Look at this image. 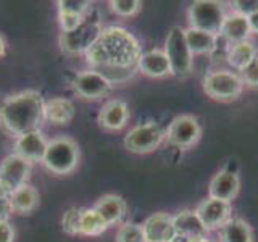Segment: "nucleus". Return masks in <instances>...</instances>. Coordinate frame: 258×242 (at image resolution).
<instances>
[{
  "label": "nucleus",
  "mask_w": 258,
  "mask_h": 242,
  "mask_svg": "<svg viewBox=\"0 0 258 242\" xmlns=\"http://www.w3.org/2000/svg\"><path fill=\"white\" fill-rule=\"evenodd\" d=\"M142 55L141 44L131 32L119 26L102 31L97 42L84 53L92 70L99 68H137Z\"/></svg>",
  "instance_id": "obj_1"
},
{
  "label": "nucleus",
  "mask_w": 258,
  "mask_h": 242,
  "mask_svg": "<svg viewBox=\"0 0 258 242\" xmlns=\"http://www.w3.org/2000/svg\"><path fill=\"white\" fill-rule=\"evenodd\" d=\"M44 105L37 91L13 94L0 103V126L13 136H21L39 129L44 118Z\"/></svg>",
  "instance_id": "obj_2"
},
{
  "label": "nucleus",
  "mask_w": 258,
  "mask_h": 242,
  "mask_svg": "<svg viewBox=\"0 0 258 242\" xmlns=\"http://www.w3.org/2000/svg\"><path fill=\"white\" fill-rule=\"evenodd\" d=\"M103 28L100 24V20L92 8V10L84 16V20L78 24V28L68 32H61V36H60L61 50L70 55L86 53L89 48L97 42V39L100 37Z\"/></svg>",
  "instance_id": "obj_3"
},
{
  "label": "nucleus",
  "mask_w": 258,
  "mask_h": 242,
  "mask_svg": "<svg viewBox=\"0 0 258 242\" xmlns=\"http://www.w3.org/2000/svg\"><path fill=\"white\" fill-rule=\"evenodd\" d=\"M79 147L71 137L61 136L48 141L42 163L55 174H70L79 165Z\"/></svg>",
  "instance_id": "obj_4"
},
{
  "label": "nucleus",
  "mask_w": 258,
  "mask_h": 242,
  "mask_svg": "<svg viewBox=\"0 0 258 242\" xmlns=\"http://www.w3.org/2000/svg\"><path fill=\"white\" fill-rule=\"evenodd\" d=\"M165 53L168 56L171 75L176 78H187L192 73L194 55L185 40V32L181 26H174L168 32L165 40Z\"/></svg>",
  "instance_id": "obj_5"
},
{
  "label": "nucleus",
  "mask_w": 258,
  "mask_h": 242,
  "mask_svg": "<svg viewBox=\"0 0 258 242\" xmlns=\"http://www.w3.org/2000/svg\"><path fill=\"white\" fill-rule=\"evenodd\" d=\"M224 18L226 12L223 4L215 0H197L187 10L189 28L205 31L215 36H220Z\"/></svg>",
  "instance_id": "obj_6"
},
{
  "label": "nucleus",
  "mask_w": 258,
  "mask_h": 242,
  "mask_svg": "<svg viewBox=\"0 0 258 242\" xmlns=\"http://www.w3.org/2000/svg\"><path fill=\"white\" fill-rule=\"evenodd\" d=\"M202 84H204V92L210 99L220 102L236 100L244 91V83H242L240 76L229 70L210 71Z\"/></svg>",
  "instance_id": "obj_7"
},
{
  "label": "nucleus",
  "mask_w": 258,
  "mask_h": 242,
  "mask_svg": "<svg viewBox=\"0 0 258 242\" xmlns=\"http://www.w3.org/2000/svg\"><path fill=\"white\" fill-rule=\"evenodd\" d=\"M163 141L165 131L157 123L149 121V123L134 126L124 136V147L129 152L137 153V155H144V153L157 150Z\"/></svg>",
  "instance_id": "obj_8"
},
{
  "label": "nucleus",
  "mask_w": 258,
  "mask_h": 242,
  "mask_svg": "<svg viewBox=\"0 0 258 242\" xmlns=\"http://www.w3.org/2000/svg\"><path fill=\"white\" fill-rule=\"evenodd\" d=\"M31 165V161L24 160L16 153L5 157L0 163V192H4L5 196H12L16 189L28 184Z\"/></svg>",
  "instance_id": "obj_9"
},
{
  "label": "nucleus",
  "mask_w": 258,
  "mask_h": 242,
  "mask_svg": "<svg viewBox=\"0 0 258 242\" xmlns=\"http://www.w3.org/2000/svg\"><path fill=\"white\" fill-rule=\"evenodd\" d=\"M202 137V126L192 115L176 116L165 131V141L179 149L194 147Z\"/></svg>",
  "instance_id": "obj_10"
},
{
  "label": "nucleus",
  "mask_w": 258,
  "mask_h": 242,
  "mask_svg": "<svg viewBox=\"0 0 258 242\" xmlns=\"http://www.w3.org/2000/svg\"><path fill=\"white\" fill-rule=\"evenodd\" d=\"M111 83L95 70L81 71L73 79V89L79 97L87 100H99L111 91Z\"/></svg>",
  "instance_id": "obj_11"
},
{
  "label": "nucleus",
  "mask_w": 258,
  "mask_h": 242,
  "mask_svg": "<svg viewBox=\"0 0 258 242\" xmlns=\"http://www.w3.org/2000/svg\"><path fill=\"white\" fill-rule=\"evenodd\" d=\"M196 213L207 231H215L221 229L232 218V207L231 202L208 197L200 202L199 207L196 208Z\"/></svg>",
  "instance_id": "obj_12"
},
{
  "label": "nucleus",
  "mask_w": 258,
  "mask_h": 242,
  "mask_svg": "<svg viewBox=\"0 0 258 242\" xmlns=\"http://www.w3.org/2000/svg\"><path fill=\"white\" fill-rule=\"evenodd\" d=\"M145 242H173L176 231L173 226V216L165 212L150 215L142 224Z\"/></svg>",
  "instance_id": "obj_13"
},
{
  "label": "nucleus",
  "mask_w": 258,
  "mask_h": 242,
  "mask_svg": "<svg viewBox=\"0 0 258 242\" xmlns=\"http://www.w3.org/2000/svg\"><path fill=\"white\" fill-rule=\"evenodd\" d=\"M47 145H48V141L45 139L42 131L36 129V131H31V133L21 134L16 137L13 153L23 157L24 160L31 161V163H34V161L44 160Z\"/></svg>",
  "instance_id": "obj_14"
},
{
  "label": "nucleus",
  "mask_w": 258,
  "mask_h": 242,
  "mask_svg": "<svg viewBox=\"0 0 258 242\" xmlns=\"http://www.w3.org/2000/svg\"><path fill=\"white\" fill-rule=\"evenodd\" d=\"M129 107L127 103L119 99H111L103 103L99 111V125L107 131H119L129 121Z\"/></svg>",
  "instance_id": "obj_15"
},
{
  "label": "nucleus",
  "mask_w": 258,
  "mask_h": 242,
  "mask_svg": "<svg viewBox=\"0 0 258 242\" xmlns=\"http://www.w3.org/2000/svg\"><path fill=\"white\" fill-rule=\"evenodd\" d=\"M240 189V179L239 176L229 171V169H221L220 173L213 176V179L210 181L208 186V197L224 200V202H232L237 197Z\"/></svg>",
  "instance_id": "obj_16"
},
{
  "label": "nucleus",
  "mask_w": 258,
  "mask_h": 242,
  "mask_svg": "<svg viewBox=\"0 0 258 242\" xmlns=\"http://www.w3.org/2000/svg\"><path fill=\"white\" fill-rule=\"evenodd\" d=\"M137 71H141L144 76L149 78H166L171 75L168 56L161 48H152L149 52H144L137 62Z\"/></svg>",
  "instance_id": "obj_17"
},
{
  "label": "nucleus",
  "mask_w": 258,
  "mask_h": 242,
  "mask_svg": "<svg viewBox=\"0 0 258 242\" xmlns=\"http://www.w3.org/2000/svg\"><path fill=\"white\" fill-rule=\"evenodd\" d=\"M250 34H252V31H250L247 16H242L236 12L226 13L224 23L220 31V37H223L229 45H232V44L248 40Z\"/></svg>",
  "instance_id": "obj_18"
},
{
  "label": "nucleus",
  "mask_w": 258,
  "mask_h": 242,
  "mask_svg": "<svg viewBox=\"0 0 258 242\" xmlns=\"http://www.w3.org/2000/svg\"><path fill=\"white\" fill-rule=\"evenodd\" d=\"M94 208L100 213V216L108 226L121 223L127 213L126 200L123 197L116 196V194H107V196L100 197L97 200V204L94 205Z\"/></svg>",
  "instance_id": "obj_19"
},
{
  "label": "nucleus",
  "mask_w": 258,
  "mask_h": 242,
  "mask_svg": "<svg viewBox=\"0 0 258 242\" xmlns=\"http://www.w3.org/2000/svg\"><path fill=\"white\" fill-rule=\"evenodd\" d=\"M173 226L177 236L181 237H200L207 236L208 231L202 224L196 210H182L173 216Z\"/></svg>",
  "instance_id": "obj_20"
},
{
  "label": "nucleus",
  "mask_w": 258,
  "mask_h": 242,
  "mask_svg": "<svg viewBox=\"0 0 258 242\" xmlns=\"http://www.w3.org/2000/svg\"><path fill=\"white\" fill-rule=\"evenodd\" d=\"M44 118L56 126L68 125V123H71V119L75 118V105H73V102L68 99L55 97V99H50L45 102Z\"/></svg>",
  "instance_id": "obj_21"
},
{
  "label": "nucleus",
  "mask_w": 258,
  "mask_h": 242,
  "mask_svg": "<svg viewBox=\"0 0 258 242\" xmlns=\"http://www.w3.org/2000/svg\"><path fill=\"white\" fill-rule=\"evenodd\" d=\"M184 32L192 55H212L218 48V37L220 36L210 34V32L199 31L194 28L184 29Z\"/></svg>",
  "instance_id": "obj_22"
},
{
  "label": "nucleus",
  "mask_w": 258,
  "mask_h": 242,
  "mask_svg": "<svg viewBox=\"0 0 258 242\" xmlns=\"http://www.w3.org/2000/svg\"><path fill=\"white\" fill-rule=\"evenodd\" d=\"M12 210L20 215H29L32 213L39 205V192L36 188L29 184H24L23 188L16 189L10 196Z\"/></svg>",
  "instance_id": "obj_23"
},
{
  "label": "nucleus",
  "mask_w": 258,
  "mask_h": 242,
  "mask_svg": "<svg viewBox=\"0 0 258 242\" xmlns=\"http://www.w3.org/2000/svg\"><path fill=\"white\" fill-rule=\"evenodd\" d=\"M218 242H253V231L242 218H231L220 229Z\"/></svg>",
  "instance_id": "obj_24"
},
{
  "label": "nucleus",
  "mask_w": 258,
  "mask_h": 242,
  "mask_svg": "<svg viewBox=\"0 0 258 242\" xmlns=\"http://www.w3.org/2000/svg\"><path fill=\"white\" fill-rule=\"evenodd\" d=\"M256 55H258L256 47L252 40L248 39V40H244V42H237V44L229 45L226 58H228V63L231 68L240 71L242 68H245Z\"/></svg>",
  "instance_id": "obj_25"
},
{
  "label": "nucleus",
  "mask_w": 258,
  "mask_h": 242,
  "mask_svg": "<svg viewBox=\"0 0 258 242\" xmlns=\"http://www.w3.org/2000/svg\"><path fill=\"white\" fill-rule=\"evenodd\" d=\"M108 229V224L100 216L97 210L92 208H84L81 213V229L79 234L83 236H100Z\"/></svg>",
  "instance_id": "obj_26"
},
{
  "label": "nucleus",
  "mask_w": 258,
  "mask_h": 242,
  "mask_svg": "<svg viewBox=\"0 0 258 242\" xmlns=\"http://www.w3.org/2000/svg\"><path fill=\"white\" fill-rule=\"evenodd\" d=\"M116 242H145L142 224L137 223H124L118 228Z\"/></svg>",
  "instance_id": "obj_27"
},
{
  "label": "nucleus",
  "mask_w": 258,
  "mask_h": 242,
  "mask_svg": "<svg viewBox=\"0 0 258 242\" xmlns=\"http://www.w3.org/2000/svg\"><path fill=\"white\" fill-rule=\"evenodd\" d=\"M81 213H83V208H78V207H71L63 213L61 226H63V231L70 234V236H76V234H79Z\"/></svg>",
  "instance_id": "obj_28"
},
{
  "label": "nucleus",
  "mask_w": 258,
  "mask_h": 242,
  "mask_svg": "<svg viewBox=\"0 0 258 242\" xmlns=\"http://www.w3.org/2000/svg\"><path fill=\"white\" fill-rule=\"evenodd\" d=\"M56 5H58V12H67L79 16H86L92 10V4L86 2V0H60Z\"/></svg>",
  "instance_id": "obj_29"
},
{
  "label": "nucleus",
  "mask_w": 258,
  "mask_h": 242,
  "mask_svg": "<svg viewBox=\"0 0 258 242\" xmlns=\"http://www.w3.org/2000/svg\"><path fill=\"white\" fill-rule=\"evenodd\" d=\"M110 7L118 16H124V18H127V16H134L137 12H139L142 4L139 0H111Z\"/></svg>",
  "instance_id": "obj_30"
},
{
  "label": "nucleus",
  "mask_w": 258,
  "mask_h": 242,
  "mask_svg": "<svg viewBox=\"0 0 258 242\" xmlns=\"http://www.w3.org/2000/svg\"><path fill=\"white\" fill-rule=\"evenodd\" d=\"M239 76L242 79L244 86L248 87H258V55L250 62L245 68L239 71Z\"/></svg>",
  "instance_id": "obj_31"
},
{
  "label": "nucleus",
  "mask_w": 258,
  "mask_h": 242,
  "mask_svg": "<svg viewBox=\"0 0 258 242\" xmlns=\"http://www.w3.org/2000/svg\"><path fill=\"white\" fill-rule=\"evenodd\" d=\"M258 10V0H237L232 2V12H236L242 16H248Z\"/></svg>",
  "instance_id": "obj_32"
},
{
  "label": "nucleus",
  "mask_w": 258,
  "mask_h": 242,
  "mask_svg": "<svg viewBox=\"0 0 258 242\" xmlns=\"http://www.w3.org/2000/svg\"><path fill=\"white\" fill-rule=\"evenodd\" d=\"M13 213L10 196H5L4 192H0V221H7L10 215Z\"/></svg>",
  "instance_id": "obj_33"
},
{
  "label": "nucleus",
  "mask_w": 258,
  "mask_h": 242,
  "mask_svg": "<svg viewBox=\"0 0 258 242\" xmlns=\"http://www.w3.org/2000/svg\"><path fill=\"white\" fill-rule=\"evenodd\" d=\"M0 242H15V228L10 221H0Z\"/></svg>",
  "instance_id": "obj_34"
},
{
  "label": "nucleus",
  "mask_w": 258,
  "mask_h": 242,
  "mask_svg": "<svg viewBox=\"0 0 258 242\" xmlns=\"http://www.w3.org/2000/svg\"><path fill=\"white\" fill-rule=\"evenodd\" d=\"M248 24H250L252 34H258V10L248 16Z\"/></svg>",
  "instance_id": "obj_35"
},
{
  "label": "nucleus",
  "mask_w": 258,
  "mask_h": 242,
  "mask_svg": "<svg viewBox=\"0 0 258 242\" xmlns=\"http://www.w3.org/2000/svg\"><path fill=\"white\" fill-rule=\"evenodd\" d=\"M5 50H7V44H5V39L0 36V56L5 55Z\"/></svg>",
  "instance_id": "obj_36"
},
{
  "label": "nucleus",
  "mask_w": 258,
  "mask_h": 242,
  "mask_svg": "<svg viewBox=\"0 0 258 242\" xmlns=\"http://www.w3.org/2000/svg\"><path fill=\"white\" fill-rule=\"evenodd\" d=\"M210 242H218V240H212V239H210Z\"/></svg>",
  "instance_id": "obj_37"
}]
</instances>
